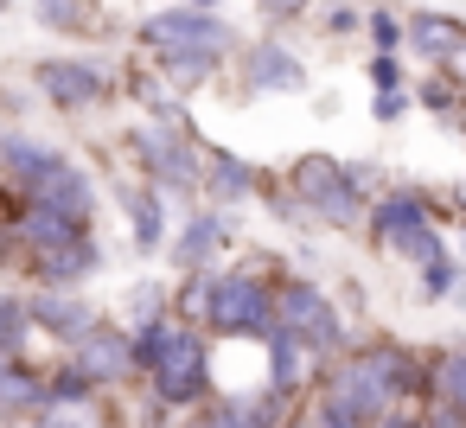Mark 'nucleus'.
I'll return each mask as SVG.
<instances>
[{
  "label": "nucleus",
  "instance_id": "obj_29",
  "mask_svg": "<svg viewBox=\"0 0 466 428\" xmlns=\"http://www.w3.org/2000/svg\"><path fill=\"white\" fill-rule=\"evenodd\" d=\"M39 20L52 33H71V26H84V7H77V0H39Z\"/></svg>",
  "mask_w": 466,
  "mask_h": 428
},
{
  "label": "nucleus",
  "instance_id": "obj_11",
  "mask_svg": "<svg viewBox=\"0 0 466 428\" xmlns=\"http://www.w3.org/2000/svg\"><path fill=\"white\" fill-rule=\"evenodd\" d=\"M39 90L58 103V109H84V103H96L103 90H109V77L96 71V65H77V58H52V65H39Z\"/></svg>",
  "mask_w": 466,
  "mask_h": 428
},
{
  "label": "nucleus",
  "instance_id": "obj_35",
  "mask_svg": "<svg viewBox=\"0 0 466 428\" xmlns=\"http://www.w3.org/2000/svg\"><path fill=\"white\" fill-rule=\"evenodd\" d=\"M421 103H428V109H447V103H453V90H447V84H428V90H421Z\"/></svg>",
  "mask_w": 466,
  "mask_h": 428
},
{
  "label": "nucleus",
  "instance_id": "obj_22",
  "mask_svg": "<svg viewBox=\"0 0 466 428\" xmlns=\"http://www.w3.org/2000/svg\"><path fill=\"white\" fill-rule=\"evenodd\" d=\"M434 396H441L447 415L466 422V352H447V358L434 364Z\"/></svg>",
  "mask_w": 466,
  "mask_h": 428
},
{
  "label": "nucleus",
  "instance_id": "obj_18",
  "mask_svg": "<svg viewBox=\"0 0 466 428\" xmlns=\"http://www.w3.org/2000/svg\"><path fill=\"white\" fill-rule=\"evenodd\" d=\"M52 160H58V154H52V148H39V141H26V135H0V167H7V179H14L20 192H26Z\"/></svg>",
  "mask_w": 466,
  "mask_h": 428
},
{
  "label": "nucleus",
  "instance_id": "obj_41",
  "mask_svg": "<svg viewBox=\"0 0 466 428\" xmlns=\"http://www.w3.org/2000/svg\"><path fill=\"white\" fill-rule=\"evenodd\" d=\"M0 7H7V0H0Z\"/></svg>",
  "mask_w": 466,
  "mask_h": 428
},
{
  "label": "nucleus",
  "instance_id": "obj_6",
  "mask_svg": "<svg viewBox=\"0 0 466 428\" xmlns=\"http://www.w3.org/2000/svg\"><path fill=\"white\" fill-rule=\"evenodd\" d=\"M370 230H377V243L396 250V256H415V262H434V256H441V237H434V224H428V205L409 199V192L383 199L377 218H370Z\"/></svg>",
  "mask_w": 466,
  "mask_h": 428
},
{
  "label": "nucleus",
  "instance_id": "obj_24",
  "mask_svg": "<svg viewBox=\"0 0 466 428\" xmlns=\"http://www.w3.org/2000/svg\"><path fill=\"white\" fill-rule=\"evenodd\" d=\"M300 345L294 339H281V332H268V390H294L300 383Z\"/></svg>",
  "mask_w": 466,
  "mask_h": 428
},
{
  "label": "nucleus",
  "instance_id": "obj_25",
  "mask_svg": "<svg viewBox=\"0 0 466 428\" xmlns=\"http://www.w3.org/2000/svg\"><path fill=\"white\" fill-rule=\"evenodd\" d=\"M122 205L135 211V243L141 250H160V199L154 192H122Z\"/></svg>",
  "mask_w": 466,
  "mask_h": 428
},
{
  "label": "nucleus",
  "instance_id": "obj_21",
  "mask_svg": "<svg viewBox=\"0 0 466 428\" xmlns=\"http://www.w3.org/2000/svg\"><path fill=\"white\" fill-rule=\"evenodd\" d=\"M46 403V383L14 358V364H0V409H39Z\"/></svg>",
  "mask_w": 466,
  "mask_h": 428
},
{
  "label": "nucleus",
  "instance_id": "obj_38",
  "mask_svg": "<svg viewBox=\"0 0 466 428\" xmlns=\"http://www.w3.org/2000/svg\"><path fill=\"white\" fill-rule=\"evenodd\" d=\"M421 428H466L460 415H434V422H421Z\"/></svg>",
  "mask_w": 466,
  "mask_h": 428
},
{
  "label": "nucleus",
  "instance_id": "obj_3",
  "mask_svg": "<svg viewBox=\"0 0 466 428\" xmlns=\"http://www.w3.org/2000/svg\"><path fill=\"white\" fill-rule=\"evenodd\" d=\"M205 390H211V352H205V339L192 326H173V339H167V352L154 364V396L173 403V409H186Z\"/></svg>",
  "mask_w": 466,
  "mask_h": 428
},
{
  "label": "nucleus",
  "instance_id": "obj_20",
  "mask_svg": "<svg viewBox=\"0 0 466 428\" xmlns=\"http://www.w3.org/2000/svg\"><path fill=\"white\" fill-rule=\"evenodd\" d=\"M370 358H377V371H383V383H390V396H415V390L428 383V377H421V364H415L409 352H396V345H377Z\"/></svg>",
  "mask_w": 466,
  "mask_h": 428
},
{
  "label": "nucleus",
  "instance_id": "obj_7",
  "mask_svg": "<svg viewBox=\"0 0 466 428\" xmlns=\"http://www.w3.org/2000/svg\"><path fill=\"white\" fill-rule=\"evenodd\" d=\"M294 192L326 218V224H351L358 218V186L339 160H300L294 167Z\"/></svg>",
  "mask_w": 466,
  "mask_h": 428
},
{
  "label": "nucleus",
  "instance_id": "obj_30",
  "mask_svg": "<svg viewBox=\"0 0 466 428\" xmlns=\"http://www.w3.org/2000/svg\"><path fill=\"white\" fill-rule=\"evenodd\" d=\"M370 84H377V97H396L402 90V65L396 58H370Z\"/></svg>",
  "mask_w": 466,
  "mask_h": 428
},
{
  "label": "nucleus",
  "instance_id": "obj_28",
  "mask_svg": "<svg viewBox=\"0 0 466 428\" xmlns=\"http://www.w3.org/2000/svg\"><path fill=\"white\" fill-rule=\"evenodd\" d=\"M453 275H460V269H453L447 256H434V262H421V294H428V301H441V294H453Z\"/></svg>",
  "mask_w": 466,
  "mask_h": 428
},
{
  "label": "nucleus",
  "instance_id": "obj_14",
  "mask_svg": "<svg viewBox=\"0 0 466 428\" xmlns=\"http://www.w3.org/2000/svg\"><path fill=\"white\" fill-rule=\"evenodd\" d=\"M26 320H33V326H46V332H58V339H71V345L96 332V313H90L84 301H71V294H52V288L26 307Z\"/></svg>",
  "mask_w": 466,
  "mask_h": 428
},
{
  "label": "nucleus",
  "instance_id": "obj_1",
  "mask_svg": "<svg viewBox=\"0 0 466 428\" xmlns=\"http://www.w3.org/2000/svg\"><path fill=\"white\" fill-rule=\"evenodd\" d=\"M192 301H205V320L224 339H268L275 332V294L262 275H205Z\"/></svg>",
  "mask_w": 466,
  "mask_h": 428
},
{
  "label": "nucleus",
  "instance_id": "obj_16",
  "mask_svg": "<svg viewBox=\"0 0 466 428\" xmlns=\"http://www.w3.org/2000/svg\"><path fill=\"white\" fill-rule=\"evenodd\" d=\"M402 39H409L421 58H434V65H447V58L466 46V33L453 26V14H421V20H409V26H402Z\"/></svg>",
  "mask_w": 466,
  "mask_h": 428
},
{
  "label": "nucleus",
  "instance_id": "obj_33",
  "mask_svg": "<svg viewBox=\"0 0 466 428\" xmlns=\"http://www.w3.org/2000/svg\"><path fill=\"white\" fill-rule=\"evenodd\" d=\"M402 109H409V97H402V90H396V97H377V122H396Z\"/></svg>",
  "mask_w": 466,
  "mask_h": 428
},
{
  "label": "nucleus",
  "instance_id": "obj_8",
  "mask_svg": "<svg viewBox=\"0 0 466 428\" xmlns=\"http://www.w3.org/2000/svg\"><path fill=\"white\" fill-rule=\"evenodd\" d=\"M141 33H147L160 52H224V46H230L224 20H211L205 7H167V14H154Z\"/></svg>",
  "mask_w": 466,
  "mask_h": 428
},
{
  "label": "nucleus",
  "instance_id": "obj_23",
  "mask_svg": "<svg viewBox=\"0 0 466 428\" xmlns=\"http://www.w3.org/2000/svg\"><path fill=\"white\" fill-rule=\"evenodd\" d=\"M26 332H33L26 307H20L14 294H0V364H14V358L26 352Z\"/></svg>",
  "mask_w": 466,
  "mask_h": 428
},
{
  "label": "nucleus",
  "instance_id": "obj_40",
  "mask_svg": "<svg viewBox=\"0 0 466 428\" xmlns=\"http://www.w3.org/2000/svg\"><path fill=\"white\" fill-rule=\"evenodd\" d=\"M192 7H211V0H192Z\"/></svg>",
  "mask_w": 466,
  "mask_h": 428
},
{
  "label": "nucleus",
  "instance_id": "obj_13",
  "mask_svg": "<svg viewBox=\"0 0 466 428\" xmlns=\"http://www.w3.org/2000/svg\"><path fill=\"white\" fill-rule=\"evenodd\" d=\"M96 243L90 237H77V243H58V250H46V256H33V275L52 288V294H65V288H77L84 275H96Z\"/></svg>",
  "mask_w": 466,
  "mask_h": 428
},
{
  "label": "nucleus",
  "instance_id": "obj_27",
  "mask_svg": "<svg viewBox=\"0 0 466 428\" xmlns=\"http://www.w3.org/2000/svg\"><path fill=\"white\" fill-rule=\"evenodd\" d=\"M364 26H370V39H377V58H390V52L402 46V14H370Z\"/></svg>",
  "mask_w": 466,
  "mask_h": 428
},
{
  "label": "nucleus",
  "instance_id": "obj_15",
  "mask_svg": "<svg viewBox=\"0 0 466 428\" xmlns=\"http://www.w3.org/2000/svg\"><path fill=\"white\" fill-rule=\"evenodd\" d=\"M243 65H249V90H288V97H294V90H307L300 58H294V52H281V46H268V39H262V46H249V58H243Z\"/></svg>",
  "mask_w": 466,
  "mask_h": 428
},
{
  "label": "nucleus",
  "instance_id": "obj_34",
  "mask_svg": "<svg viewBox=\"0 0 466 428\" xmlns=\"http://www.w3.org/2000/svg\"><path fill=\"white\" fill-rule=\"evenodd\" d=\"M262 7H268L275 20H300V14H307V0H262Z\"/></svg>",
  "mask_w": 466,
  "mask_h": 428
},
{
  "label": "nucleus",
  "instance_id": "obj_37",
  "mask_svg": "<svg viewBox=\"0 0 466 428\" xmlns=\"http://www.w3.org/2000/svg\"><path fill=\"white\" fill-rule=\"evenodd\" d=\"M377 428H421V422H415V415H396V409H390V415H383Z\"/></svg>",
  "mask_w": 466,
  "mask_h": 428
},
{
  "label": "nucleus",
  "instance_id": "obj_2",
  "mask_svg": "<svg viewBox=\"0 0 466 428\" xmlns=\"http://www.w3.org/2000/svg\"><path fill=\"white\" fill-rule=\"evenodd\" d=\"M275 332L294 339L300 352H332L339 345V307L313 281H281V294H275Z\"/></svg>",
  "mask_w": 466,
  "mask_h": 428
},
{
  "label": "nucleus",
  "instance_id": "obj_4",
  "mask_svg": "<svg viewBox=\"0 0 466 428\" xmlns=\"http://www.w3.org/2000/svg\"><path fill=\"white\" fill-rule=\"evenodd\" d=\"M135 148H141L154 186H173V192H179V186L198 179V154H192V141H186V116H179V109H167V116L147 122V128H135Z\"/></svg>",
  "mask_w": 466,
  "mask_h": 428
},
{
  "label": "nucleus",
  "instance_id": "obj_26",
  "mask_svg": "<svg viewBox=\"0 0 466 428\" xmlns=\"http://www.w3.org/2000/svg\"><path fill=\"white\" fill-rule=\"evenodd\" d=\"M211 65H218V52H167V77H186V84H198Z\"/></svg>",
  "mask_w": 466,
  "mask_h": 428
},
{
  "label": "nucleus",
  "instance_id": "obj_10",
  "mask_svg": "<svg viewBox=\"0 0 466 428\" xmlns=\"http://www.w3.org/2000/svg\"><path fill=\"white\" fill-rule=\"evenodd\" d=\"M71 371H77L90 390H96V383H116L122 371H135V364H128V332H122V326H96L90 339H77Z\"/></svg>",
  "mask_w": 466,
  "mask_h": 428
},
{
  "label": "nucleus",
  "instance_id": "obj_9",
  "mask_svg": "<svg viewBox=\"0 0 466 428\" xmlns=\"http://www.w3.org/2000/svg\"><path fill=\"white\" fill-rule=\"evenodd\" d=\"M26 199H33V205H46V211H65V218H77V224H90V205H96L90 173H84V167H71V160H52V167L26 186Z\"/></svg>",
  "mask_w": 466,
  "mask_h": 428
},
{
  "label": "nucleus",
  "instance_id": "obj_12",
  "mask_svg": "<svg viewBox=\"0 0 466 428\" xmlns=\"http://www.w3.org/2000/svg\"><path fill=\"white\" fill-rule=\"evenodd\" d=\"M14 237L33 250V256H46V250H58V243H77V237H90L77 218H65V211H46V205H33V199H20V211H14Z\"/></svg>",
  "mask_w": 466,
  "mask_h": 428
},
{
  "label": "nucleus",
  "instance_id": "obj_32",
  "mask_svg": "<svg viewBox=\"0 0 466 428\" xmlns=\"http://www.w3.org/2000/svg\"><path fill=\"white\" fill-rule=\"evenodd\" d=\"M198 428H262V422H249L243 409H218L211 422H198Z\"/></svg>",
  "mask_w": 466,
  "mask_h": 428
},
{
  "label": "nucleus",
  "instance_id": "obj_5",
  "mask_svg": "<svg viewBox=\"0 0 466 428\" xmlns=\"http://www.w3.org/2000/svg\"><path fill=\"white\" fill-rule=\"evenodd\" d=\"M326 403H339L345 415H358L364 428H377L390 409H396V396H390V383H383V371H377V358L364 352V358H345L332 377H326V390H319Z\"/></svg>",
  "mask_w": 466,
  "mask_h": 428
},
{
  "label": "nucleus",
  "instance_id": "obj_19",
  "mask_svg": "<svg viewBox=\"0 0 466 428\" xmlns=\"http://www.w3.org/2000/svg\"><path fill=\"white\" fill-rule=\"evenodd\" d=\"M211 192H218L224 205H243V199L256 192L249 160H237V154H211Z\"/></svg>",
  "mask_w": 466,
  "mask_h": 428
},
{
  "label": "nucleus",
  "instance_id": "obj_36",
  "mask_svg": "<svg viewBox=\"0 0 466 428\" xmlns=\"http://www.w3.org/2000/svg\"><path fill=\"white\" fill-rule=\"evenodd\" d=\"M358 20H364V14H351V7H339V14H332V20H326V26H332V33H351V26H358Z\"/></svg>",
  "mask_w": 466,
  "mask_h": 428
},
{
  "label": "nucleus",
  "instance_id": "obj_17",
  "mask_svg": "<svg viewBox=\"0 0 466 428\" xmlns=\"http://www.w3.org/2000/svg\"><path fill=\"white\" fill-rule=\"evenodd\" d=\"M224 237H230V224L205 211V218H192V224H186V237L173 243V262H179V269H205V262L224 250Z\"/></svg>",
  "mask_w": 466,
  "mask_h": 428
},
{
  "label": "nucleus",
  "instance_id": "obj_39",
  "mask_svg": "<svg viewBox=\"0 0 466 428\" xmlns=\"http://www.w3.org/2000/svg\"><path fill=\"white\" fill-rule=\"evenodd\" d=\"M447 71H460V77H466V46H460V52L447 58Z\"/></svg>",
  "mask_w": 466,
  "mask_h": 428
},
{
  "label": "nucleus",
  "instance_id": "obj_31",
  "mask_svg": "<svg viewBox=\"0 0 466 428\" xmlns=\"http://www.w3.org/2000/svg\"><path fill=\"white\" fill-rule=\"evenodd\" d=\"M39 428H103V422H96V409H71V415H65V409H52Z\"/></svg>",
  "mask_w": 466,
  "mask_h": 428
}]
</instances>
